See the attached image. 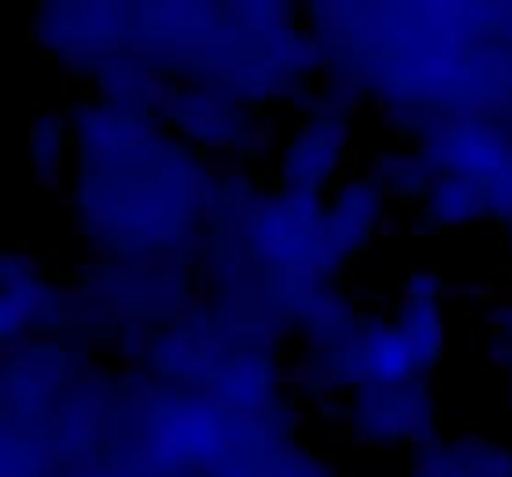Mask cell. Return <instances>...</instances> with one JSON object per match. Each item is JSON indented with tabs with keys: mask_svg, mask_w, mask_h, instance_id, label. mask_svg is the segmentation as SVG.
<instances>
[{
	"mask_svg": "<svg viewBox=\"0 0 512 477\" xmlns=\"http://www.w3.org/2000/svg\"><path fill=\"white\" fill-rule=\"evenodd\" d=\"M438 298L443 300V303H453V300L463 298V288H460V285H445V288L438 290Z\"/></svg>",
	"mask_w": 512,
	"mask_h": 477,
	"instance_id": "cell-13",
	"label": "cell"
},
{
	"mask_svg": "<svg viewBox=\"0 0 512 477\" xmlns=\"http://www.w3.org/2000/svg\"><path fill=\"white\" fill-rule=\"evenodd\" d=\"M440 188H443V178H440V175H435V178L430 180V190H433V195H435Z\"/></svg>",
	"mask_w": 512,
	"mask_h": 477,
	"instance_id": "cell-34",
	"label": "cell"
},
{
	"mask_svg": "<svg viewBox=\"0 0 512 477\" xmlns=\"http://www.w3.org/2000/svg\"><path fill=\"white\" fill-rule=\"evenodd\" d=\"M165 133H168V128H165V125H150L148 128L150 138H158V135H165Z\"/></svg>",
	"mask_w": 512,
	"mask_h": 477,
	"instance_id": "cell-31",
	"label": "cell"
},
{
	"mask_svg": "<svg viewBox=\"0 0 512 477\" xmlns=\"http://www.w3.org/2000/svg\"><path fill=\"white\" fill-rule=\"evenodd\" d=\"M143 368V358L140 355H120L115 358V370H118L123 378H130V375H135L138 370Z\"/></svg>",
	"mask_w": 512,
	"mask_h": 477,
	"instance_id": "cell-3",
	"label": "cell"
},
{
	"mask_svg": "<svg viewBox=\"0 0 512 477\" xmlns=\"http://www.w3.org/2000/svg\"><path fill=\"white\" fill-rule=\"evenodd\" d=\"M328 138H330V148H333V150H343L345 143H348V140H350L348 123H335L333 128H330Z\"/></svg>",
	"mask_w": 512,
	"mask_h": 477,
	"instance_id": "cell-8",
	"label": "cell"
},
{
	"mask_svg": "<svg viewBox=\"0 0 512 477\" xmlns=\"http://www.w3.org/2000/svg\"><path fill=\"white\" fill-rule=\"evenodd\" d=\"M350 263H353V265H365V263H368V260L360 258V255H350Z\"/></svg>",
	"mask_w": 512,
	"mask_h": 477,
	"instance_id": "cell-36",
	"label": "cell"
},
{
	"mask_svg": "<svg viewBox=\"0 0 512 477\" xmlns=\"http://www.w3.org/2000/svg\"><path fill=\"white\" fill-rule=\"evenodd\" d=\"M275 138L265 130L263 123H255V128L250 130V150H253L255 158H263L270 148H273Z\"/></svg>",
	"mask_w": 512,
	"mask_h": 477,
	"instance_id": "cell-1",
	"label": "cell"
},
{
	"mask_svg": "<svg viewBox=\"0 0 512 477\" xmlns=\"http://www.w3.org/2000/svg\"><path fill=\"white\" fill-rule=\"evenodd\" d=\"M220 278H223V268H220L218 260H213V263H210V280H213V283H218Z\"/></svg>",
	"mask_w": 512,
	"mask_h": 477,
	"instance_id": "cell-27",
	"label": "cell"
},
{
	"mask_svg": "<svg viewBox=\"0 0 512 477\" xmlns=\"http://www.w3.org/2000/svg\"><path fill=\"white\" fill-rule=\"evenodd\" d=\"M485 443V438H483V433H475V430H465L463 435H460V440H458V445H470V448L473 450H480V445Z\"/></svg>",
	"mask_w": 512,
	"mask_h": 477,
	"instance_id": "cell-12",
	"label": "cell"
},
{
	"mask_svg": "<svg viewBox=\"0 0 512 477\" xmlns=\"http://www.w3.org/2000/svg\"><path fill=\"white\" fill-rule=\"evenodd\" d=\"M445 333H448V330H445V323L435 325L433 338H435V345H438V348H440V353H443V350H445V340H448V338H445Z\"/></svg>",
	"mask_w": 512,
	"mask_h": 477,
	"instance_id": "cell-19",
	"label": "cell"
},
{
	"mask_svg": "<svg viewBox=\"0 0 512 477\" xmlns=\"http://www.w3.org/2000/svg\"><path fill=\"white\" fill-rule=\"evenodd\" d=\"M293 350L295 348H280L278 353H273V363L278 365V368H280V365H288V360H290V355H293Z\"/></svg>",
	"mask_w": 512,
	"mask_h": 477,
	"instance_id": "cell-20",
	"label": "cell"
},
{
	"mask_svg": "<svg viewBox=\"0 0 512 477\" xmlns=\"http://www.w3.org/2000/svg\"><path fill=\"white\" fill-rule=\"evenodd\" d=\"M343 477H353V470H345Z\"/></svg>",
	"mask_w": 512,
	"mask_h": 477,
	"instance_id": "cell-37",
	"label": "cell"
},
{
	"mask_svg": "<svg viewBox=\"0 0 512 477\" xmlns=\"http://www.w3.org/2000/svg\"><path fill=\"white\" fill-rule=\"evenodd\" d=\"M428 145H430V140L425 138V135H415V140H413L415 153H423V150H428Z\"/></svg>",
	"mask_w": 512,
	"mask_h": 477,
	"instance_id": "cell-25",
	"label": "cell"
},
{
	"mask_svg": "<svg viewBox=\"0 0 512 477\" xmlns=\"http://www.w3.org/2000/svg\"><path fill=\"white\" fill-rule=\"evenodd\" d=\"M203 148L208 150V153L218 150L220 155V153H230V150H233V143H230L228 138H223V135H208V138L203 140Z\"/></svg>",
	"mask_w": 512,
	"mask_h": 477,
	"instance_id": "cell-10",
	"label": "cell"
},
{
	"mask_svg": "<svg viewBox=\"0 0 512 477\" xmlns=\"http://www.w3.org/2000/svg\"><path fill=\"white\" fill-rule=\"evenodd\" d=\"M310 380V368H308V360H298V363L293 365V385H298V388H303L305 383Z\"/></svg>",
	"mask_w": 512,
	"mask_h": 477,
	"instance_id": "cell-11",
	"label": "cell"
},
{
	"mask_svg": "<svg viewBox=\"0 0 512 477\" xmlns=\"http://www.w3.org/2000/svg\"><path fill=\"white\" fill-rule=\"evenodd\" d=\"M368 150L365 148H355L353 153H350V175L355 178H360V175H365V170H368Z\"/></svg>",
	"mask_w": 512,
	"mask_h": 477,
	"instance_id": "cell-6",
	"label": "cell"
},
{
	"mask_svg": "<svg viewBox=\"0 0 512 477\" xmlns=\"http://www.w3.org/2000/svg\"><path fill=\"white\" fill-rule=\"evenodd\" d=\"M278 343H280V335L278 333H265V340H263V348L265 350H273V353H278Z\"/></svg>",
	"mask_w": 512,
	"mask_h": 477,
	"instance_id": "cell-21",
	"label": "cell"
},
{
	"mask_svg": "<svg viewBox=\"0 0 512 477\" xmlns=\"http://www.w3.org/2000/svg\"><path fill=\"white\" fill-rule=\"evenodd\" d=\"M430 443H443V433L438 428H430Z\"/></svg>",
	"mask_w": 512,
	"mask_h": 477,
	"instance_id": "cell-35",
	"label": "cell"
},
{
	"mask_svg": "<svg viewBox=\"0 0 512 477\" xmlns=\"http://www.w3.org/2000/svg\"><path fill=\"white\" fill-rule=\"evenodd\" d=\"M400 230H403V223H400V218H395V215H383L380 218V225H378V238H393V235H398Z\"/></svg>",
	"mask_w": 512,
	"mask_h": 477,
	"instance_id": "cell-9",
	"label": "cell"
},
{
	"mask_svg": "<svg viewBox=\"0 0 512 477\" xmlns=\"http://www.w3.org/2000/svg\"><path fill=\"white\" fill-rule=\"evenodd\" d=\"M468 345H470V350H473V353H480V348H483V330H480L478 323H470Z\"/></svg>",
	"mask_w": 512,
	"mask_h": 477,
	"instance_id": "cell-14",
	"label": "cell"
},
{
	"mask_svg": "<svg viewBox=\"0 0 512 477\" xmlns=\"http://www.w3.org/2000/svg\"><path fill=\"white\" fill-rule=\"evenodd\" d=\"M190 248L195 250V255L200 258V263H208V258L213 255V240H210V235H193V240H190Z\"/></svg>",
	"mask_w": 512,
	"mask_h": 477,
	"instance_id": "cell-5",
	"label": "cell"
},
{
	"mask_svg": "<svg viewBox=\"0 0 512 477\" xmlns=\"http://www.w3.org/2000/svg\"><path fill=\"white\" fill-rule=\"evenodd\" d=\"M305 418H308V408H305L300 400H293V425L295 428H300V425L305 423Z\"/></svg>",
	"mask_w": 512,
	"mask_h": 477,
	"instance_id": "cell-16",
	"label": "cell"
},
{
	"mask_svg": "<svg viewBox=\"0 0 512 477\" xmlns=\"http://www.w3.org/2000/svg\"><path fill=\"white\" fill-rule=\"evenodd\" d=\"M43 118L45 120H63V115H60L58 108H48V110H43Z\"/></svg>",
	"mask_w": 512,
	"mask_h": 477,
	"instance_id": "cell-33",
	"label": "cell"
},
{
	"mask_svg": "<svg viewBox=\"0 0 512 477\" xmlns=\"http://www.w3.org/2000/svg\"><path fill=\"white\" fill-rule=\"evenodd\" d=\"M463 295L473 300H485L490 298V295H498V288H495L493 283H473V285H465Z\"/></svg>",
	"mask_w": 512,
	"mask_h": 477,
	"instance_id": "cell-7",
	"label": "cell"
},
{
	"mask_svg": "<svg viewBox=\"0 0 512 477\" xmlns=\"http://www.w3.org/2000/svg\"><path fill=\"white\" fill-rule=\"evenodd\" d=\"M395 145H398V140H395L393 135H385V138L380 140V148H383V150H393Z\"/></svg>",
	"mask_w": 512,
	"mask_h": 477,
	"instance_id": "cell-32",
	"label": "cell"
},
{
	"mask_svg": "<svg viewBox=\"0 0 512 477\" xmlns=\"http://www.w3.org/2000/svg\"><path fill=\"white\" fill-rule=\"evenodd\" d=\"M368 293H370L368 285H353V298L355 300H365V298H368Z\"/></svg>",
	"mask_w": 512,
	"mask_h": 477,
	"instance_id": "cell-29",
	"label": "cell"
},
{
	"mask_svg": "<svg viewBox=\"0 0 512 477\" xmlns=\"http://www.w3.org/2000/svg\"><path fill=\"white\" fill-rule=\"evenodd\" d=\"M105 263H108V255H105V253H100V250H95V253L90 255V258H88V268H90V270H98V268H103Z\"/></svg>",
	"mask_w": 512,
	"mask_h": 477,
	"instance_id": "cell-18",
	"label": "cell"
},
{
	"mask_svg": "<svg viewBox=\"0 0 512 477\" xmlns=\"http://www.w3.org/2000/svg\"><path fill=\"white\" fill-rule=\"evenodd\" d=\"M70 93H73V85H70V78H60V83H58L60 100H68Z\"/></svg>",
	"mask_w": 512,
	"mask_h": 477,
	"instance_id": "cell-23",
	"label": "cell"
},
{
	"mask_svg": "<svg viewBox=\"0 0 512 477\" xmlns=\"http://www.w3.org/2000/svg\"><path fill=\"white\" fill-rule=\"evenodd\" d=\"M175 353H178L180 358H190V353H193V345H190V340L188 338L175 340Z\"/></svg>",
	"mask_w": 512,
	"mask_h": 477,
	"instance_id": "cell-17",
	"label": "cell"
},
{
	"mask_svg": "<svg viewBox=\"0 0 512 477\" xmlns=\"http://www.w3.org/2000/svg\"><path fill=\"white\" fill-rule=\"evenodd\" d=\"M415 308H418V293H415L413 285L408 283L403 288V293H400V298H398V315L413 313Z\"/></svg>",
	"mask_w": 512,
	"mask_h": 477,
	"instance_id": "cell-4",
	"label": "cell"
},
{
	"mask_svg": "<svg viewBox=\"0 0 512 477\" xmlns=\"http://www.w3.org/2000/svg\"><path fill=\"white\" fill-rule=\"evenodd\" d=\"M373 108L378 110V113H383V110H385V93H383V90H378V93H375Z\"/></svg>",
	"mask_w": 512,
	"mask_h": 477,
	"instance_id": "cell-30",
	"label": "cell"
},
{
	"mask_svg": "<svg viewBox=\"0 0 512 477\" xmlns=\"http://www.w3.org/2000/svg\"><path fill=\"white\" fill-rule=\"evenodd\" d=\"M165 80L160 78V75L150 73L148 78H145V98H148L150 105H155V108H163L165 103Z\"/></svg>",
	"mask_w": 512,
	"mask_h": 477,
	"instance_id": "cell-2",
	"label": "cell"
},
{
	"mask_svg": "<svg viewBox=\"0 0 512 477\" xmlns=\"http://www.w3.org/2000/svg\"><path fill=\"white\" fill-rule=\"evenodd\" d=\"M365 175H368L370 180H380V175H385V165H383V160H380V155L375 160H370V165H368V170H365Z\"/></svg>",
	"mask_w": 512,
	"mask_h": 477,
	"instance_id": "cell-15",
	"label": "cell"
},
{
	"mask_svg": "<svg viewBox=\"0 0 512 477\" xmlns=\"http://www.w3.org/2000/svg\"><path fill=\"white\" fill-rule=\"evenodd\" d=\"M263 125H265V130H268V133L275 138V133H278V120H275V115H265Z\"/></svg>",
	"mask_w": 512,
	"mask_h": 477,
	"instance_id": "cell-26",
	"label": "cell"
},
{
	"mask_svg": "<svg viewBox=\"0 0 512 477\" xmlns=\"http://www.w3.org/2000/svg\"><path fill=\"white\" fill-rule=\"evenodd\" d=\"M350 378H353L355 383H365V380H368V370H365V365H355V368L350 370Z\"/></svg>",
	"mask_w": 512,
	"mask_h": 477,
	"instance_id": "cell-24",
	"label": "cell"
},
{
	"mask_svg": "<svg viewBox=\"0 0 512 477\" xmlns=\"http://www.w3.org/2000/svg\"><path fill=\"white\" fill-rule=\"evenodd\" d=\"M390 120H393V123H403L405 120V110L403 108H398V105H395V108H390ZM388 120V123H390Z\"/></svg>",
	"mask_w": 512,
	"mask_h": 477,
	"instance_id": "cell-28",
	"label": "cell"
},
{
	"mask_svg": "<svg viewBox=\"0 0 512 477\" xmlns=\"http://www.w3.org/2000/svg\"><path fill=\"white\" fill-rule=\"evenodd\" d=\"M308 348L313 350V353H323V348H325V340H323V335H318V333H313L308 338Z\"/></svg>",
	"mask_w": 512,
	"mask_h": 477,
	"instance_id": "cell-22",
	"label": "cell"
}]
</instances>
